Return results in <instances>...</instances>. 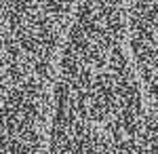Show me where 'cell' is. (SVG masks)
I'll list each match as a JSON object with an SVG mask.
<instances>
[{
	"label": "cell",
	"mask_w": 158,
	"mask_h": 154,
	"mask_svg": "<svg viewBox=\"0 0 158 154\" xmlns=\"http://www.w3.org/2000/svg\"><path fill=\"white\" fill-rule=\"evenodd\" d=\"M0 154H65L49 84L38 68L0 51Z\"/></svg>",
	"instance_id": "6da1fadb"
}]
</instances>
